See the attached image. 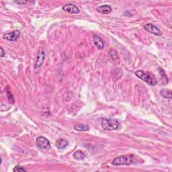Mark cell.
Masks as SVG:
<instances>
[{"instance_id":"1","label":"cell","mask_w":172,"mask_h":172,"mask_svg":"<svg viewBox=\"0 0 172 172\" xmlns=\"http://www.w3.org/2000/svg\"><path fill=\"white\" fill-rule=\"evenodd\" d=\"M137 160L136 155L130 154L127 155H121L117 157L112 161V164L114 166H129V165L137 163Z\"/></svg>"},{"instance_id":"2","label":"cell","mask_w":172,"mask_h":172,"mask_svg":"<svg viewBox=\"0 0 172 172\" xmlns=\"http://www.w3.org/2000/svg\"><path fill=\"white\" fill-rule=\"evenodd\" d=\"M135 75L138 78H140L142 81H144L145 83H147L150 86H154L157 84V79L152 74H151V73L145 72L143 71L140 70L136 71Z\"/></svg>"},{"instance_id":"3","label":"cell","mask_w":172,"mask_h":172,"mask_svg":"<svg viewBox=\"0 0 172 172\" xmlns=\"http://www.w3.org/2000/svg\"><path fill=\"white\" fill-rule=\"evenodd\" d=\"M102 127L106 130L112 131L119 127V122L115 119L103 118L101 122Z\"/></svg>"},{"instance_id":"4","label":"cell","mask_w":172,"mask_h":172,"mask_svg":"<svg viewBox=\"0 0 172 172\" xmlns=\"http://www.w3.org/2000/svg\"><path fill=\"white\" fill-rule=\"evenodd\" d=\"M36 144L37 145V147L41 149H45V150H49L50 149L51 146L50 142L46 138L44 137H38L36 138Z\"/></svg>"},{"instance_id":"5","label":"cell","mask_w":172,"mask_h":172,"mask_svg":"<svg viewBox=\"0 0 172 172\" xmlns=\"http://www.w3.org/2000/svg\"><path fill=\"white\" fill-rule=\"evenodd\" d=\"M20 31L18 30H14L10 32H7L3 35V38L9 41H16L20 36Z\"/></svg>"},{"instance_id":"6","label":"cell","mask_w":172,"mask_h":172,"mask_svg":"<svg viewBox=\"0 0 172 172\" xmlns=\"http://www.w3.org/2000/svg\"><path fill=\"white\" fill-rule=\"evenodd\" d=\"M144 28L146 30L154 35H156V36L162 35V32H161L160 29L157 26H156L155 25L153 24H151V23L146 24L145 25H144Z\"/></svg>"},{"instance_id":"7","label":"cell","mask_w":172,"mask_h":172,"mask_svg":"<svg viewBox=\"0 0 172 172\" xmlns=\"http://www.w3.org/2000/svg\"><path fill=\"white\" fill-rule=\"evenodd\" d=\"M45 51L41 49L39 50L38 53L37 58H36L35 65H34L35 69H38L42 67V65L44 63V61H45Z\"/></svg>"},{"instance_id":"8","label":"cell","mask_w":172,"mask_h":172,"mask_svg":"<svg viewBox=\"0 0 172 172\" xmlns=\"http://www.w3.org/2000/svg\"><path fill=\"white\" fill-rule=\"evenodd\" d=\"M63 10L65 11V12L71 13V14H78L79 13L80 10L77 7L74 3H67L63 6L62 8Z\"/></svg>"},{"instance_id":"9","label":"cell","mask_w":172,"mask_h":172,"mask_svg":"<svg viewBox=\"0 0 172 172\" xmlns=\"http://www.w3.org/2000/svg\"><path fill=\"white\" fill-rule=\"evenodd\" d=\"M93 42L94 43L95 46H96L98 49L102 50L104 48L105 44L103 40L102 39V38H100V36L98 35H94L93 36Z\"/></svg>"},{"instance_id":"10","label":"cell","mask_w":172,"mask_h":172,"mask_svg":"<svg viewBox=\"0 0 172 172\" xmlns=\"http://www.w3.org/2000/svg\"><path fill=\"white\" fill-rule=\"evenodd\" d=\"M97 11L98 12L102 14H108L112 12V7L109 5H102L98 7Z\"/></svg>"},{"instance_id":"11","label":"cell","mask_w":172,"mask_h":172,"mask_svg":"<svg viewBox=\"0 0 172 172\" xmlns=\"http://www.w3.org/2000/svg\"><path fill=\"white\" fill-rule=\"evenodd\" d=\"M69 142L67 140L63 139V138H60L56 141V147L58 149H63L67 147Z\"/></svg>"},{"instance_id":"12","label":"cell","mask_w":172,"mask_h":172,"mask_svg":"<svg viewBox=\"0 0 172 172\" xmlns=\"http://www.w3.org/2000/svg\"><path fill=\"white\" fill-rule=\"evenodd\" d=\"M74 128L75 130L79 132L88 131L90 129V127L88 124H77L74 126Z\"/></svg>"},{"instance_id":"13","label":"cell","mask_w":172,"mask_h":172,"mask_svg":"<svg viewBox=\"0 0 172 172\" xmlns=\"http://www.w3.org/2000/svg\"><path fill=\"white\" fill-rule=\"evenodd\" d=\"M74 158L76 160H83L86 158V155L82 151H77L74 153Z\"/></svg>"},{"instance_id":"14","label":"cell","mask_w":172,"mask_h":172,"mask_svg":"<svg viewBox=\"0 0 172 172\" xmlns=\"http://www.w3.org/2000/svg\"><path fill=\"white\" fill-rule=\"evenodd\" d=\"M5 91H6L7 98H8V100H9V102H11V103H14V102H15V100H14V98L13 95H12V93H11V91L10 90L9 87H7L6 88Z\"/></svg>"},{"instance_id":"15","label":"cell","mask_w":172,"mask_h":172,"mask_svg":"<svg viewBox=\"0 0 172 172\" xmlns=\"http://www.w3.org/2000/svg\"><path fill=\"white\" fill-rule=\"evenodd\" d=\"M160 94L165 98L170 99V100H171V90H162V91H161Z\"/></svg>"},{"instance_id":"16","label":"cell","mask_w":172,"mask_h":172,"mask_svg":"<svg viewBox=\"0 0 172 172\" xmlns=\"http://www.w3.org/2000/svg\"><path fill=\"white\" fill-rule=\"evenodd\" d=\"M159 74H160L161 78H162L163 84H167L168 83V78L166 74V73H165V71H163V69H160Z\"/></svg>"},{"instance_id":"17","label":"cell","mask_w":172,"mask_h":172,"mask_svg":"<svg viewBox=\"0 0 172 172\" xmlns=\"http://www.w3.org/2000/svg\"><path fill=\"white\" fill-rule=\"evenodd\" d=\"M13 171H26V170L24 169V167H21L20 166H16L13 169Z\"/></svg>"},{"instance_id":"18","label":"cell","mask_w":172,"mask_h":172,"mask_svg":"<svg viewBox=\"0 0 172 172\" xmlns=\"http://www.w3.org/2000/svg\"><path fill=\"white\" fill-rule=\"evenodd\" d=\"M14 2L18 5H24V4H26L28 3L27 1H14Z\"/></svg>"},{"instance_id":"19","label":"cell","mask_w":172,"mask_h":172,"mask_svg":"<svg viewBox=\"0 0 172 172\" xmlns=\"http://www.w3.org/2000/svg\"><path fill=\"white\" fill-rule=\"evenodd\" d=\"M0 51H1V53H0V57H3L5 56L6 53H5V51H4V50H3V49L2 48V47H1V48H0Z\"/></svg>"}]
</instances>
